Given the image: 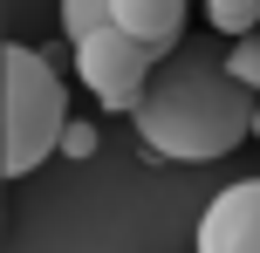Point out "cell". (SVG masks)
<instances>
[{
  "label": "cell",
  "instance_id": "cell-1",
  "mask_svg": "<svg viewBox=\"0 0 260 253\" xmlns=\"http://www.w3.org/2000/svg\"><path fill=\"white\" fill-rule=\"evenodd\" d=\"M253 103L260 89L226 68V55H212V41H171L165 62H151L144 76V96L130 110L144 151L157 158H178V164H206V158H226L253 137Z\"/></svg>",
  "mask_w": 260,
  "mask_h": 253
},
{
  "label": "cell",
  "instance_id": "cell-2",
  "mask_svg": "<svg viewBox=\"0 0 260 253\" xmlns=\"http://www.w3.org/2000/svg\"><path fill=\"white\" fill-rule=\"evenodd\" d=\"M62 123L69 89L48 68V55L7 41L0 48V178H27L35 164H48V151L62 144Z\"/></svg>",
  "mask_w": 260,
  "mask_h": 253
},
{
  "label": "cell",
  "instance_id": "cell-3",
  "mask_svg": "<svg viewBox=\"0 0 260 253\" xmlns=\"http://www.w3.org/2000/svg\"><path fill=\"white\" fill-rule=\"evenodd\" d=\"M151 62H157V48H151V41H137V34H123L117 21H103L96 34L76 41V76H82V89H89L103 110H123V117L137 110Z\"/></svg>",
  "mask_w": 260,
  "mask_h": 253
},
{
  "label": "cell",
  "instance_id": "cell-4",
  "mask_svg": "<svg viewBox=\"0 0 260 253\" xmlns=\"http://www.w3.org/2000/svg\"><path fill=\"white\" fill-rule=\"evenodd\" d=\"M199 246L206 253H260V178H240L206 205Z\"/></svg>",
  "mask_w": 260,
  "mask_h": 253
},
{
  "label": "cell",
  "instance_id": "cell-5",
  "mask_svg": "<svg viewBox=\"0 0 260 253\" xmlns=\"http://www.w3.org/2000/svg\"><path fill=\"white\" fill-rule=\"evenodd\" d=\"M185 7H192V0H110V21H117L123 34L151 41V48H171V41L185 34Z\"/></svg>",
  "mask_w": 260,
  "mask_h": 253
},
{
  "label": "cell",
  "instance_id": "cell-6",
  "mask_svg": "<svg viewBox=\"0 0 260 253\" xmlns=\"http://www.w3.org/2000/svg\"><path fill=\"white\" fill-rule=\"evenodd\" d=\"M212 34H253L260 27V0H206Z\"/></svg>",
  "mask_w": 260,
  "mask_h": 253
},
{
  "label": "cell",
  "instance_id": "cell-7",
  "mask_svg": "<svg viewBox=\"0 0 260 253\" xmlns=\"http://www.w3.org/2000/svg\"><path fill=\"white\" fill-rule=\"evenodd\" d=\"M103 21H110V0H62V34H69V41L96 34Z\"/></svg>",
  "mask_w": 260,
  "mask_h": 253
},
{
  "label": "cell",
  "instance_id": "cell-8",
  "mask_svg": "<svg viewBox=\"0 0 260 253\" xmlns=\"http://www.w3.org/2000/svg\"><path fill=\"white\" fill-rule=\"evenodd\" d=\"M55 151H62V158H96V130L69 117V123H62V144H55Z\"/></svg>",
  "mask_w": 260,
  "mask_h": 253
},
{
  "label": "cell",
  "instance_id": "cell-9",
  "mask_svg": "<svg viewBox=\"0 0 260 253\" xmlns=\"http://www.w3.org/2000/svg\"><path fill=\"white\" fill-rule=\"evenodd\" d=\"M253 137H260V103H253Z\"/></svg>",
  "mask_w": 260,
  "mask_h": 253
},
{
  "label": "cell",
  "instance_id": "cell-10",
  "mask_svg": "<svg viewBox=\"0 0 260 253\" xmlns=\"http://www.w3.org/2000/svg\"><path fill=\"white\" fill-rule=\"evenodd\" d=\"M247 41H253V55H260V34H247Z\"/></svg>",
  "mask_w": 260,
  "mask_h": 253
}]
</instances>
